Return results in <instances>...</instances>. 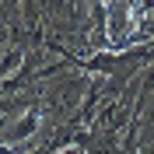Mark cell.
<instances>
[{
	"label": "cell",
	"mask_w": 154,
	"mask_h": 154,
	"mask_svg": "<svg viewBox=\"0 0 154 154\" xmlns=\"http://www.w3.org/2000/svg\"><path fill=\"white\" fill-rule=\"evenodd\" d=\"M38 130H42V109L32 105L28 112L14 116L11 123L0 126V144H25V140H35ZM38 140H42V137H38Z\"/></svg>",
	"instance_id": "cell-1"
},
{
	"label": "cell",
	"mask_w": 154,
	"mask_h": 154,
	"mask_svg": "<svg viewBox=\"0 0 154 154\" xmlns=\"http://www.w3.org/2000/svg\"><path fill=\"white\" fill-rule=\"evenodd\" d=\"M25 53H28V46H11L4 56H0V81L21 70V63H25Z\"/></svg>",
	"instance_id": "cell-2"
}]
</instances>
